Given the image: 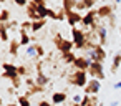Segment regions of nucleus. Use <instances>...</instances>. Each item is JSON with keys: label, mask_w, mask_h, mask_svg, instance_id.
Instances as JSON below:
<instances>
[{"label": "nucleus", "mask_w": 121, "mask_h": 106, "mask_svg": "<svg viewBox=\"0 0 121 106\" xmlns=\"http://www.w3.org/2000/svg\"><path fill=\"white\" fill-rule=\"evenodd\" d=\"M71 38H73V43H75V48H76V50H86L88 35H86L81 28L73 27V28H71Z\"/></svg>", "instance_id": "obj_1"}, {"label": "nucleus", "mask_w": 121, "mask_h": 106, "mask_svg": "<svg viewBox=\"0 0 121 106\" xmlns=\"http://www.w3.org/2000/svg\"><path fill=\"white\" fill-rule=\"evenodd\" d=\"M53 43H55L56 50L61 51V55H63V53H70V51H73V48H75L73 40H66V38H63L60 33H56V35L53 37Z\"/></svg>", "instance_id": "obj_2"}, {"label": "nucleus", "mask_w": 121, "mask_h": 106, "mask_svg": "<svg viewBox=\"0 0 121 106\" xmlns=\"http://www.w3.org/2000/svg\"><path fill=\"white\" fill-rule=\"evenodd\" d=\"M88 73L86 71H78V70H75L70 76H68V83L70 85H73V86H78V88H86V85H88Z\"/></svg>", "instance_id": "obj_3"}, {"label": "nucleus", "mask_w": 121, "mask_h": 106, "mask_svg": "<svg viewBox=\"0 0 121 106\" xmlns=\"http://www.w3.org/2000/svg\"><path fill=\"white\" fill-rule=\"evenodd\" d=\"M91 78H95V80H104V66H103V63H96V61H91V65H90V68H88V71H86Z\"/></svg>", "instance_id": "obj_4"}, {"label": "nucleus", "mask_w": 121, "mask_h": 106, "mask_svg": "<svg viewBox=\"0 0 121 106\" xmlns=\"http://www.w3.org/2000/svg\"><path fill=\"white\" fill-rule=\"evenodd\" d=\"M86 58L90 60V61H96V63H103L104 60H106V51H104V47H101V45H98L95 50H91V51H88V55H86Z\"/></svg>", "instance_id": "obj_5"}, {"label": "nucleus", "mask_w": 121, "mask_h": 106, "mask_svg": "<svg viewBox=\"0 0 121 106\" xmlns=\"http://www.w3.org/2000/svg\"><path fill=\"white\" fill-rule=\"evenodd\" d=\"M2 78H7V80H15V78H18L20 75H18V66H15V65H12V63H4L2 65Z\"/></svg>", "instance_id": "obj_6"}, {"label": "nucleus", "mask_w": 121, "mask_h": 106, "mask_svg": "<svg viewBox=\"0 0 121 106\" xmlns=\"http://www.w3.org/2000/svg\"><path fill=\"white\" fill-rule=\"evenodd\" d=\"M25 12H27L28 22H38V20H43V18L40 17V13H38V7L35 5V2H28Z\"/></svg>", "instance_id": "obj_7"}, {"label": "nucleus", "mask_w": 121, "mask_h": 106, "mask_svg": "<svg viewBox=\"0 0 121 106\" xmlns=\"http://www.w3.org/2000/svg\"><path fill=\"white\" fill-rule=\"evenodd\" d=\"M99 89H101V81H99V80H95V78H91V80L88 81L86 88H85V94L96 96V94L99 93Z\"/></svg>", "instance_id": "obj_8"}, {"label": "nucleus", "mask_w": 121, "mask_h": 106, "mask_svg": "<svg viewBox=\"0 0 121 106\" xmlns=\"http://www.w3.org/2000/svg\"><path fill=\"white\" fill-rule=\"evenodd\" d=\"M66 13V22H68V25L73 28V27H76L78 23H81L83 22V15L80 13V12H76V10H71V12H65Z\"/></svg>", "instance_id": "obj_9"}, {"label": "nucleus", "mask_w": 121, "mask_h": 106, "mask_svg": "<svg viewBox=\"0 0 121 106\" xmlns=\"http://www.w3.org/2000/svg\"><path fill=\"white\" fill-rule=\"evenodd\" d=\"M95 0H75V10L76 12H90V10H93V7H95Z\"/></svg>", "instance_id": "obj_10"}, {"label": "nucleus", "mask_w": 121, "mask_h": 106, "mask_svg": "<svg viewBox=\"0 0 121 106\" xmlns=\"http://www.w3.org/2000/svg\"><path fill=\"white\" fill-rule=\"evenodd\" d=\"M113 8H114V5H108V4L99 5V8L96 10L98 18H111V17L114 15V13H113Z\"/></svg>", "instance_id": "obj_11"}, {"label": "nucleus", "mask_w": 121, "mask_h": 106, "mask_svg": "<svg viewBox=\"0 0 121 106\" xmlns=\"http://www.w3.org/2000/svg\"><path fill=\"white\" fill-rule=\"evenodd\" d=\"M96 18H98V13H96V10H90V12H85L83 13V25L85 27H93V25H96Z\"/></svg>", "instance_id": "obj_12"}, {"label": "nucleus", "mask_w": 121, "mask_h": 106, "mask_svg": "<svg viewBox=\"0 0 121 106\" xmlns=\"http://www.w3.org/2000/svg\"><path fill=\"white\" fill-rule=\"evenodd\" d=\"M90 65H91V61H90L86 56H78V58H76V61L73 63V68H75V70H78V71H88Z\"/></svg>", "instance_id": "obj_13"}, {"label": "nucleus", "mask_w": 121, "mask_h": 106, "mask_svg": "<svg viewBox=\"0 0 121 106\" xmlns=\"http://www.w3.org/2000/svg\"><path fill=\"white\" fill-rule=\"evenodd\" d=\"M96 35H98V45L104 47L106 45V37H108V30L104 25H98L96 27Z\"/></svg>", "instance_id": "obj_14"}, {"label": "nucleus", "mask_w": 121, "mask_h": 106, "mask_svg": "<svg viewBox=\"0 0 121 106\" xmlns=\"http://www.w3.org/2000/svg\"><path fill=\"white\" fill-rule=\"evenodd\" d=\"M37 78H35V81H37V85L38 86H42V88H45L48 83H50V78L47 76V75H43V71H42V68H38L37 66Z\"/></svg>", "instance_id": "obj_15"}, {"label": "nucleus", "mask_w": 121, "mask_h": 106, "mask_svg": "<svg viewBox=\"0 0 121 106\" xmlns=\"http://www.w3.org/2000/svg\"><path fill=\"white\" fill-rule=\"evenodd\" d=\"M66 101V93L65 91H58V93H53L52 94V104H61Z\"/></svg>", "instance_id": "obj_16"}, {"label": "nucleus", "mask_w": 121, "mask_h": 106, "mask_svg": "<svg viewBox=\"0 0 121 106\" xmlns=\"http://www.w3.org/2000/svg\"><path fill=\"white\" fill-rule=\"evenodd\" d=\"M30 40H33V38H30L28 37V33H27V30H22L20 28V45L22 47H30Z\"/></svg>", "instance_id": "obj_17"}, {"label": "nucleus", "mask_w": 121, "mask_h": 106, "mask_svg": "<svg viewBox=\"0 0 121 106\" xmlns=\"http://www.w3.org/2000/svg\"><path fill=\"white\" fill-rule=\"evenodd\" d=\"M119 66H121V53H116V55L113 56V65H111V73H116Z\"/></svg>", "instance_id": "obj_18"}, {"label": "nucleus", "mask_w": 121, "mask_h": 106, "mask_svg": "<svg viewBox=\"0 0 121 106\" xmlns=\"http://www.w3.org/2000/svg\"><path fill=\"white\" fill-rule=\"evenodd\" d=\"M61 58H63V61H65V63H68V65H71V66H73V63L76 61V58H78V56H75V53H73V51H70V53H63V55H61Z\"/></svg>", "instance_id": "obj_19"}, {"label": "nucleus", "mask_w": 121, "mask_h": 106, "mask_svg": "<svg viewBox=\"0 0 121 106\" xmlns=\"http://www.w3.org/2000/svg\"><path fill=\"white\" fill-rule=\"evenodd\" d=\"M20 47H22V45H20V42H17V40H12V42H10V48H9L10 55L17 56V55H18V48H20Z\"/></svg>", "instance_id": "obj_20"}, {"label": "nucleus", "mask_w": 121, "mask_h": 106, "mask_svg": "<svg viewBox=\"0 0 121 106\" xmlns=\"http://www.w3.org/2000/svg\"><path fill=\"white\" fill-rule=\"evenodd\" d=\"M61 8H63L65 12L75 10V0H63V2H61Z\"/></svg>", "instance_id": "obj_21"}, {"label": "nucleus", "mask_w": 121, "mask_h": 106, "mask_svg": "<svg viewBox=\"0 0 121 106\" xmlns=\"http://www.w3.org/2000/svg\"><path fill=\"white\" fill-rule=\"evenodd\" d=\"M12 22V17H10V12L7 8H4L2 12H0V23H9Z\"/></svg>", "instance_id": "obj_22"}, {"label": "nucleus", "mask_w": 121, "mask_h": 106, "mask_svg": "<svg viewBox=\"0 0 121 106\" xmlns=\"http://www.w3.org/2000/svg\"><path fill=\"white\" fill-rule=\"evenodd\" d=\"M45 23H47V20H38V22H32V32L33 33H37V32H40L43 27H45Z\"/></svg>", "instance_id": "obj_23"}, {"label": "nucleus", "mask_w": 121, "mask_h": 106, "mask_svg": "<svg viewBox=\"0 0 121 106\" xmlns=\"http://www.w3.org/2000/svg\"><path fill=\"white\" fill-rule=\"evenodd\" d=\"M25 55H27L28 58H35V56L38 55V53H37V45H30V47H27Z\"/></svg>", "instance_id": "obj_24"}, {"label": "nucleus", "mask_w": 121, "mask_h": 106, "mask_svg": "<svg viewBox=\"0 0 121 106\" xmlns=\"http://www.w3.org/2000/svg\"><path fill=\"white\" fill-rule=\"evenodd\" d=\"M0 35H2V42H4V43L10 40V38H9V28H7L5 25H0Z\"/></svg>", "instance_id": "obj_25"}, {"label": "nucleus", "mask_w": 121, "mask_h": 106, "mask_svg": "<svg viewBox=\"0 0 121 106\" xmlns=\"http://www.w3.org/2000/svg\"><path fill=\"white\" fill-rule=\"evenodd\" d=\"M17 101H18L20 106H30V99H28V96H25V94H18Z\"/></svg>", "instance_id": "obj_26"}, {"label": "nucleus", "mask_w": 121, "mask_h": 106, "mask_svg": "<svg viewBox=\"0 0 121 106\" xmlns=\"http://www.w3.org/2000/svg\"><path fill=\"white\" fill-rule=\"evenodd\" d=\"M22 86V76H18V78H15L13 81H12V88L13 89H18Z\"/></svg>", "instance_id": "obj_27"}, {"label": "nucleus", "mask_w": 121, "mask_h": 106, "mask_svg": "<svg viewBox=\"0 0 121 106\" xmlns=\"http://www.w3.org/2000/svg\"><path fill=\"white\" fill-rule=\"evenodd\" d=\"M18 75H20V76H25V75H28V68H27L25 65L18 66Z\"/></svg>", "instance_id": "obj_28"}, {"label": "nucleus", "mask_w": 121, "mask_h": 106, "mask_svg": "<svg viewBox=\"0 0 121 106\" xmlns=\"http://www.w3.org/2000/svg\"><path fill=\"white\" fill-rule=\"evenodd\" d=\"M20 27H22V30H27V28H30V30H32V22H22V23H20Z\"/></svg>", "instance_id": "obj_29"}, {"label": "nucleus", "mask_w": 121, "mask_h": 106, "mask_svg": "<svg viewBox=\"0 0 121 106\" xmlns=\"http://www.w3.org/2000/svg\"><path fill=\"white\" fill-rule=\"evenodd\" d=\"M37 53H38V56H43L45 55V50H43L42 45H37Z\"/></svg>", "instance_id": "obj_30"}, {"label": "nucleus", "mask_w": 121, "mask_h": 106, "mask_svg": "<svg viewBox=\"0 0 121 106\" xmlns=\"http://www.w3.org/2000/svg\"><path fill=\"white\" fill-rule=\"evenodd\" d=\"M113 88H114V89H121V81H116V83L113 85Z\"/></svg>", "instance_id": "obj_31"}, {"label": "nucleus", "mask_w": 121, "mask_h": 106, "mask_svg": "<svg viewBox=\"0 0 121 106\" xmlns=\"http://www.w3.org/2000/svg\"><path fill=\"white\" fill-rule=\"evenodd\" d=\"M38 106H52V103H48V101H40Z\"/></svg>", "instance_id": "obj_32"}, {"label": "nucleus", "mask_w": 121, "mask_h": 106, "mask_svg": "<svg viewBox=\"0 0 121 106\" xmlns=\"http://www.w3.org/2000/svg\"><path fill=\"white\" fill-rule=\"evenodd\" d=\"M7 106H15V104H13V103H10V104H7Z\"/></svg>", "instance_id": "obj_33"}, {"label": "nucleus", "mask_w": 121, "mask_h": 106, "mask_svg": "<svg viewBox=\"0 0 121 106\" xmlns=\"http://www.w3.org/2000/svg\"><path fill=\"white\" fill-rule=\"evenodd\" d=\"M119 35H121V28H119Z\"/></svg>", "instance_id": "obj_34"}, {"label": "nucleus", "mask_w": 121, "mask_h": 106, "mask_svg": "<svg viewBox=\"0 0 121 106\" xmlns=\"http://www.w3.org/2000/svg\"><path fill=\"white\" fill-rule=\"evenodd\" d=\"M71 106H75V104H71Z\"/></svg>", "instance_id": "obj_35"}]
</instances>
